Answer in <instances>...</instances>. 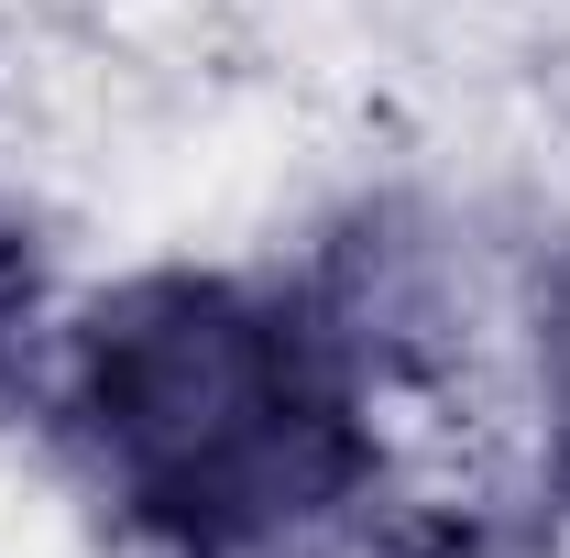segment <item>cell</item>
<instances>
[{
  "mask_svg": "<svg viewBox=\"0 0 570 558\" xmlns=\"http://www.w3.org/2000/svg\"><path fill=\"white\" fill-rule=\"evenodd\" d=\"M352 307L242 275H132L56 329V427L154 558H307L373 492Z\"/></svg>",
  "mask_w": 570,
  "mask_h": 558,
  "instance_id": "cell-1",
  "label": "cell"
},
{
  "mask_svg": "<svg viewBox=\"0 0 570 558\" xmlns=\"http://www.w3.org/2000/svg\"><path fill=\"white\" fill-rule=\"evenodd\" d=\"M56 372V285H45V241L0 209V417H22Z\"/></svg>",
  "mask_w": 570,
  "mask_h": 558,
  "instance_id": "cell-2",
  "label": "cell"
},
{
  "mask_svg": "<svg viewBox=\"0 0 570 558\" xmlns=\"http://www.w3.org/2000/svg\"><path fill=\"white\" fill-rule=\"evenodd\" d=\"M538 417H549V460L570 482V263L549 275V307H538Z\"/></svg>",
  "mask_w": 570,
  "mask_h": 558,
  "instance_id": "cell-3",
  "label": "cell"
}]
</instances>
